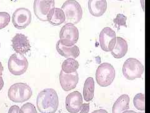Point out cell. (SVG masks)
Returning <instances> with one entry per match:
<instances>
[{
	"instance_id": "484cf974",
	"label": "cell",
	"mask_w": 150,
	"mask_h": 113,
	"mask_svg": "<svg viewBox=\"0 0 150 113\" xmlns=\"http://www.w3.org/2000/svg\"><path fill=\"white\" fill-rule=\"evenodd\" d=\"M90 111V104H82L80 113H88Z\"/></svg>"
},
{
	"instance_id": "4dcf8cb0",
	"label": "cell",
	"mask_w": 150,
	"mask_h": 113,
	"mask_svg": "<svg viewBox=\"0 0 150 113\" xmlns=\"http://www.w3.org/2000/svg\"><path fill=\"white\" fill-rule=\"evenodd\" d=\"M118 1H124V0H118Z\"/></svg>"
},
{
	"instance_id": "3957f363",
	"label": "cell",
	"mask_w": 150,
	"mask_h": 113,
	"mask_svg": "<svg viewBox=\"0 0 150 113\" xmlns=\"http://www.w3.org/2000/svg\"><path fill=\"white\" fill-rule=\"evenodd\" d=\"M116 77V71L113 66L109 63L100 64L96 72V81L101 87L110 86Z\"/></svg>"
},
{
	"instance_id": "83f0119b",
	"label": "cell",
	"mask_w": 150,
	"mask_h": 113,
	"mask_svg": "<svg viewBox=\"0 0 150 113\" xmlns=\"http://www.w3.org/2000/svg\"><path fill=\"white\" fill-rule=\"evenodd\" d=\"M4 86V81H3V79L1 77H0V91L2 90V89L3 88Z\"/></svg>"
},
{
	"instance_id": "e0dca14e",
	"label": "cell",
	"mask_w": 150,
	"mask_h": 113,
	"mask_svg": "<svg viewBox=\"0 0 150 113\" xmlns=\"http://www.w3.org/2000/svg\"><path fill=\"white\" fill-rule=\"evenodd\" d=\"M47 21L54 26H58L63 24L66 21L65 15L61 8H54L51 9L47 16Z\"/></svg>"
},
{
	"instance_id": "5b68a950",
	"label": "cell",
	"mask_w": 150,
	"mask_h": 113,
	"mask_svg": "<svg viewBox=\"0 0 150 113\" xmlns=\"http://www.w3.org/2000/svg\"><path fill=\"white\" fill-rule=\"evenodd\" d=\"M144 71L143 65L134 58H129L123 65V74L126 79L133 81L141 78Z\"/></svg>"
},
{
	"instance_id": "4fadbf2b",
	"label": "cell",
	"mask_w": 150,
	"mask_h": 113,
	"mask_svg": "<svg viewBox=\"0 0 150 113\" xmlns=\"http://www.w3.org/2000/svg\"><path fill=\"white\" fill-rule=\"evenodd\" d=\"M59 83L64 91L73 90L76 87L79 81V76L77 72L71 74H66L62 70L59 73Z\"/></svg>"
},
{
	"instance_id": "7402d4cb",
	"label": "cell",
	"mask_w": 150,
	"mask_h": 113,
	"mask_svg": "<svg viewBox=\"0 0 150 113\" xmlns=\"http://www.w3.org/2000/svg\"><path fill=\"white\" fill-rule=\"evenodd\" d=\"M10 15L5 11L0 12V30L6 27L10 22Z\"/></svg>"
},
{
	"instance_id": "9c48e42d",
	"label": "cell",
	"mask_w": 150,
	"mask_h": 113,
	"mask_svg": "<svg viewBox=\"0 0 150 113\" xmlns=\"http://www.w3.org/2000/svg\"><path fill=\"white\" fill-rule=\"evenodd\" d=\"M100 45L101 49L109 52L114 49L116 42V35L115 31L110 27L103 28L100 34Z\"/></svg>"
},
{
	"instance_id": "603a6c76",
	"label": "cell",
	"mask_w": 150,
	"mask_h": 113,
	"mask_svg": "<svg viewBox=\"0 0 150 113\" xmlns=\"http://www.w3.org/2000/svg\"><path fill=\"white\" fill-rule=\"evenodd\" d=\"M126 20H127V17L123 14L119 13L113 20V23L119 29L120 26L126 27Z\"/></svg>"
},
{
	"instance_id": "5bb4252c",
	"label": "cell",
	"mask_w": 150,
	"mask_h": 113,
	"mask_svg": "<svg viewBox=\"0 0 150 113\" xmlns=\"http://www.w3.org/2000/svg\"><path fill=\"white\" fill-rule=\"evenodd\" d=\"M88 6L91 15L100 17L106 11L107 1L106 0H89Z\"/></svg>"
},
{
	"instance_id": "cb8c5ba5",
	"label": "cell",
	"mask_w": 150,
	"mask_h": 113,
	"mask_svg": "<svg viewBox=\"0 0 150 113\" xmlns=\"http://www.w3.org/2000/svg\"><path fill=\"white\" fill-rule=\"evenodd\" d=\"M21 110L23 113H38L35 106L30 102L23 104L21 107Z\"/></svg>"
},
{
	"instance_id": "7a4b0ae2",
	"label": "cell",
	"mask_w": 150,
	"mask_h": 113,
	"mask_svg": "<svg viewBox=\"0 0 150 113\" xmlns=\"http://www.w3.org/2000/svg\"><path fill=\"white\" fill-rule=\"evenodd\" d=\"M33 91L27 84L19 82L13 84L9 88L8 98L14 102H23L29 100L32 96Z\"/></svg>"
},
{
	"instance_id": "ac0fdd59",
	"label": "cell",
	"mask_w": 150,
	"mask_h": 113,
	"mask_svg": "<svg viewBox=\"0 0 150 113\" xmlns=\"http://www.w3.org/2000/svg\"><path fill=\"white\" fill-rule=\"evenodd\" d=\"M130 98L127 94L120 96L114 103L112 113H122L129 108Z\"/></svg>"
},
{
	"instance_id": "7c38bea8",
	"label": "cell",
	"mask_w": 150,
	"mask_h": 113,
	"mask_svg": "<svg viewBox=\"0 0 150 113\" xmlns=\"http://www.w3.org/2000/svg\"><path fill=\"white\" fill-rule=\"evenodd\" d=\"M11 46L16 53L25 54L31 49L30 41L28 37L21 34H16L11 40Z\"/></svg>"
},
{
	"instance_id": "44dd1931",
	"label": "cell",
	"mask_w": 150,
	"mask_h": 113,
	"mask_svg": "<svg viewBox=\"0 0 150 113\" xmlns=\"http://www.w3.org/2000/svg\"><path fill=\"white\" fill-rule=\"evenodd\" d=\"M133 104L138 110L144 111L145 110L144 94L143 93L137 94L133 99Z\"/></svg>"
},
{
	"instance_id": "8fae6325",
	"label": "cell",
	"mask_w": 150,
	"mask_h": 113,
	"mask_svg": "<svg viewBox=\"0 0 150 113\" xmlns=\"http://www.w3.org/2000/svg\"><path fill=\"white\" fill-rule=\"evenodd\" d=\"M83 97L81 93L74 91L69 94L66 97V109L69 113H78L81 110Z\"/></svg>"
},
{
	"instance_id": "f546056e",
	"label": "cell",
	"mask_w": 150,
	"mask_h": 113,
	"mask_svg": "<svg viewBox=\"0 0 150 113\" xmlns=\"http://www.w3.org/2000/svg\"><path fill=\"white\" fill-rule=\"evenodd\" d=\"M122 113H138V112H135L134 111H127V110H126V111L123 112Z\"/></svg>"
},
{
	"instance_id": "277c9868",
	"label": "cell",
	"mask_w": 150,
	"mask_h": 113,
	"mask_svg": "<svg viewBox=\"0 0 150 113\" xmlns=\"http://www.w3.org/2000/svg\"><path fill=\"white\" fill-rule=\"evenodd\" d=\"M63 11L66 20L73 24H77L81 21L83 16L81 6L76 0H67L61 8Z\"/></svg>"
},
{
	"instance_id": "f1b7e54d",
	"label": "cell",
	"mask_w": 150,
	"mask_h": 113,
	"mask_svg": "<svg viewBox=\"0 0 150 113\" xmlns=\"http://www.w3.org/2000/svg\"><path fill=\"white\" fill-rule=\"evenodd\" d=\"M3 72V67L2 65L1 62H0V77H1V76H2Z\"/></svg>"
},
{
	"instance_id": "2e32d148",
	"label": "cell",
	"mask_w": 150,
	"mask_h": 113,
	"mask_svg": "<svg viewBox=\"0 0 150 113\" xmlns=\"http://www.w3.org/2000/svg\"><path fill=\"white\" fill-rule=\"evenodd\" d=\"M128 43L121 37H116V42L114 49L111 51V55L115 59H121L124 57L128 52Z\"/></svg>"
},
{
	"instance_id": "52a82bcc",
	"label": "cell",
	"mask_w": 150,
	"mask_h": 113,
	"mask_svg": "<svg viewBox=\"0 0 150 113\" xmlns=\"http://www.w3.org/2000/svg\"><path fill=\"white\" fill-rule=\"evenodd\" d=\"M79 39V31L73 23H68L61 29L59 32V41L63 45H73Z\"/></svg>"
},
{
	"instance_id": "d4e9b609",
	"label": "cell",
	"mask_w": 150,
	"mask_h": 113,
	"mask_svg": "<svg viewBox=\"0 0 150 113\" xmlns=\"http://www.w3.org/2000/svg\"><path fill=\"white\" fill-rule=\"evenodd\" d=\"M8 113H23L21 109L18 106L14 105L10 107Z\"/></svg>"
},
{
	"instance_id": "9a60e30c",
	"label": "cell",
	"mask_w": 150,
	"mask_h": 113,
	"mask_svg": "<svg viewBox=\"0 0 150 113\" xmlns=\"http://www.w3.org/2000/svg\"><path fill=\"white\" fill-rule=\"evenodd\" d=\"M56 48L58 53L65 58L76 59L80 54V51L78 46L75 45L69 46L63 45L60 43L59 40L56 44Z\"/></svg>"
},
{
	"instance_id": "4316f807",
	"label": "cell",
	"mask_w": 150,
	"mask_h": 113,
	"mask_svg": "<svg viewBox=\"0 0 150 113\" xmlns=\"http://www.w3.org/2000/svg\"><path fill=\"white\" fill-rule=\"evenodd\" d=\"M92 113H108V111L105 109H98L95 111H93Z\"/></svg>"
},
{
	"instance_id": "8992f818",
	"label": "cell",
	"mask_w": 150,
	"mask_h": 113,
	"mask_svg": "<svg viewBox=\"0 0 150 113\" xmlns=\"http://www.w3.org/2000/svg\"><path fill=\"white\" fill-rule=\"evenodd\" d=\"M28 61L25 55L15 53L11 55L8 60V69L14 75H21L25 74L28 67Z\"/></svg>"
},
{
	"instance_id": "ffe728a7",
	"label": "cell",
	"mask_w": 150,
	"mask_h": 113,
	"mask_svg": "<svg viewBox=\"0 0 150 113\" xmlns=\"http://www.w3.org/2000/svg\"><path fill=\"white\" fill-rule=\"evenodd\" d=\"M79 67V62L75 59L68 58L62 64V71L66 74H71L76 72Z\"/></svg>"
},
{
	"instance_id": "ba28073f",
	"label": "cell",
	"mask_w": 150,
	"mask_h": 113,
	"mask_svg": "<svg viewBox=\"0 0 150 113\" xmlns=\"http://www.w3.org/2000/svg\"><path fill=\"white\" fill-rule=\"evenodd\" d=\"M32 20L31 13L25 8H20L16 9L12 16V23L18 30L24 29L29 25Z\"/></svg>"
},
{
	"instance_id": "d6986e66",
	"label": "cell",
	"mask_w": 150,
	"mask_h": 113,
	"mask_svg": "<svg viewBox=\"0 0 150 113\" xmlns=\"http://www.w3.org/2000/svg\"><path fill=\"white\" fill-rule=\"evenodd\" d=\"M95 93V81L93 77L86 79L83 87V97L84 100L87 102L91 101L94 98Z\"/></svg>"
},
{
	"instance_id": "1f68e13d",
	"label": "cell",
	"mask_w": 150,
	"mask_h": 113,
	"mask_svg": "<svg viewBox=\"0 0 150 113\" xmlns=\"http://www.w3.org/2000/svg\"><path fill=\"white\" fill-rule=\"evenodd\" d=\"M0 48H1V42H0Z\"/></svg>"
},
{
	"instance_id": "6da1fadb",
	"label": "cell",
	"mask_w": 150,
	"mask_h": 113,
	"mask_svg": "<svg viewBox=\"0 0 150 113\" xmlns=\"http://www.w3.org/2000/svg\"><path fill=\"white\" fill-rule=\"evenodd\" d=\"M36 106L41 113H55L59 106L57 92L53 89L41 91L37 96Z\"/></svg>"
},
{
	"instance_id": "30bf717a",
	"label": "cell",
	"mask_w": 150,
	"mask_h": 113,
	"mask_svg": "<svg viewBox=\"0 0 150 113\" xmlns=\"http://www.w3.org/2000/svg\"><path fill=\"white\" fill-rule=\"evenodd\" d=\"M55 6V0H35L33 10L36 16L42 21H47V16Z\"/></svg>"
}]
</instances>
